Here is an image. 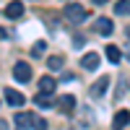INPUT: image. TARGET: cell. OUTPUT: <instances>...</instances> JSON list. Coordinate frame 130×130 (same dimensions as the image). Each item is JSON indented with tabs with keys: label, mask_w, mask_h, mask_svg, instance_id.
Here are the masks:
<instances>
[{
	"label": "cell",
	"mask_w": 130,
	"mask_h": 130,
	"mask_svg": "<svg viewBox=\"0 0 130 130\" xmlns=\"http://www.w3.org/2000/svg\"><path fill=\"white\" fill-rule=\"evenodd\" d=\"M13 122H16V127H37V130H44L47 127V122L42 120V117H37V115H31V112H16V117H13Z\"/></svg>",
	"instance_id": "6da1fadb"
},
{
	"label": "cell",
	"mask_w": 130,
	"mask_h": 130,
	"mask_svg": "<svg viewBox=\"0 0 130 130\" xmlns=\"http://www.w3.org/2000/svg\"><path fill=\"white\" fill-rule=\"evenodd\" d=\"M65 18L73 21V24H81V21L89 18V10L81 8L78 3H68V5H65Z\"/></svg>",
	"instance_id": "7a4b0ae2"
},
{
	"label": "cell",
	"mask_w": 130,
	"mask_h": 130,
	"mask_svg": "<svg viewBox=\"0 0 130 130\" xmlns=\"http://www.w3.org/2000/svg\"><path fill=\"white\" fill-rule=\"evenodd\" d=\"M31 75H34V68H31L29 62H16V65H13V78H16L18 83L31 81Z\"/></svg>",
	"instance_id": "3957f363"
},
{
	"label": "cell",
	"mask_w": 130,
	"mask_h": 130,
	"mask_svg": "<svg viewBox=\"0 0 130 130\" xmlns=\"http://www.w3.org/2000/svg\"><path fill=\"white\" fill-rule=\"evenodd\" d=\"M107 89H109V75H102V78L89 89V94H91V99H99V96L107 94Z\"/></svg>",
	"instance_id": "277c9868"
},
{
	"label": "cell",
	"mask_w": 130,
	"mask_h": 130,
	"mask_svg": "<svg viewBox=\"0 0 130 130\" xmlns=\"http://www.w3.org/2000/svg\"><path fill=\"white\" fill-rule=\"evenodd\" d=\"M57 109H60L62 115H73V112H75V96H73V94L60 96V99H57Z\"/></svg>",
	"instance_id": "5b68a950"
},
{
	"label": "cell",
	"mask_w": 130,
	"mask_h": 130,
	"mask_svg": "<svg viewBox=\"0 0 130 130\" xmlns=\"http://www.w3.org/2000/svg\"><path fill=\"white\" fill-rule=\"evenodd\" d=\"M96 31H99L102 37H109L112 31H115V24H112V18H107V16L96 18Z\"/></svg>",
	"instance_id": "8992f818"
},
{
	"label": "cell",
	"mask_w": 130,
	"mask_h": 130,
	"mask_svg": "<svg viewBox=\"0 0 130 130\" xmlns=\"http://www.w3.org/2000/svg\"><path fill=\"white\" fill-rule=\"evenodd\" d=\"M24 16V3H18V0H10L5 5V18H21Z\"/></svg>",
	"instance_id": "52a82bcc"
},
{
	"label": "cell",
	"mask_w": 130,
	"mask_h": 130,
	"mask_svg": "<svg viewBox=\"0 0 130 130\" xmlns=\"http://www.w3.org/2000/svg\"><path fill=\"white\" fill-rule=\"evenodd\" d=\"M99 62H102V57L96 55V52H86V55L81 57V65H83L86 70H96V68H99Z\"/></svg>",
	"instance_id": "ba28073f"
},
{
	"label": "cell",
	"mask_w": 130,
	"mask_h": 130,
	"mask_svg": "<svg viewBox=\"0 0 130 130\" xmlns=\"http://www.w3.org/2000/svg\"><path fill=\"white\" fill-rule=\"evenodd\" d=\"M55 89H57V81L52 75H42L39 78V91L42 94H55Z\"/></svg>",
	"instance_id": "9c48e42d"
},
{
	"label": "cell",
	"mask_w": 130,
	"mask_h": 130,
	"mask_svg": "<svg viewBox=\"0 0 130 130\" xmlns=\"http://www.w3.org/2000/svg\"><path fill=\"white\" fill-rule=\"evenodd\" d=\"M5 102L10 107H21V104H24V94L16 91V89H5Z\"/></svg>",
	"instance_id": "30bf717a"
},
{
	"label": "cell",
	"mask_w": 130,
	"mask_h": 130,
	"mask_svg": "<svg viewBox=\"0 0 130 130\" xmlns=\"http://www.w3.org/2000/svg\"><path fill=\"white\" fill-rule=\"evenodd\" d=\"M127 122H130V112H127V109H120V112L115 115V120H112L115 127H125Z\"/></svg>",
	"instance_id": "8fae6325"
},
{
	"label": "cell",
	"mask_w": 130,
	"mask_h": 130,
	"mask_svg": "<svg viewBox=\"0 0 130 130\" xmlns=\"http://www.w3.org/2000/svg\"><path fill=\"white\" fill-rule=\"evenodd\" d=\"M120 57H122V52H120V50H117L115 44H107V60L117 65V62H120Z\"/></svg>",
	"instance_id": "7c38bea8"
},
{
	"label": "cell",
	"mask_w": 130,
	"mask_h": 130,
	"mask_svg": "<svg viewBox=\"0 0 130 130\" xmlns=\"http://www.w3.org/2000/svg\"><path fill=\"white\" fill-rule=\"evenodd\" d=\"M115 13L117 16H130V0H117L115 3Z\"/></svg>",
	"instance_id": "4fadbf2b"
},
{
	"label": "cell",
	"mask_w": 130,
	"mask_h": 130,
	"mask_svg": "<svg viewBox=\"0 0 130 130\" xmlns=\"http://www.w3.org/2000/svg\"><path fill=\"white\" fill-rule=\"evenodd\" d=\"M34 102H37L39 107H52V94H42V91H39V94L34 96Z\"/></svg>",
	"instance_id": "5bb4252c"
},
{
	"label": "cell",
	"mask_w": 130,
	"mask_h": 130,
	"mask_svg": "<svg viewBox=\"0 0 130 130\" xmlns=\"http://www.w3.org/2000/svg\"><path fill=\"white\" fill-rule=\"evenodd\" d=\"M47 68H50V70H62V57H60V55L47 57Z\"/></svg>",
	"instance_id": "9a60e30c"
},
{
	"label": "cell",
	"mask_w": 130,
	"mask_h": 130,
	"mask_svg": "<svg viewBox=\"0 0 130 130\" xmlns=\"http://www.w3.org/2000/svg\"><path fill=\"white\" fill-rule=\"evenodd\" d=\"M42 52H44V42H37V47H34V52H31V55H34V57H39Z\"/></svg>",
	"instance_id": "2e32d148"
},
{
	"label": "cell",
	"mask_w": 130,
	"mask_h": 130,
	"mask_svg": "<svg viewBox=\"0 0 130 130\" xmlns=\"http://www.w3.org/2000/svg\"><path fill=\"white\" fill-rule=\"evenodd\" d=\"M94 5H104V3H109V0H91Z\"/></svg>",
	"instance_id": "e0dca14e"
},
{
	"label": "cell",
	"mask_w": 130,
	"mask_h": 130,
	"mask_svg": "<svg viewBox=\"0 0 130 130\" xmlns=\"http://www.w3.org/2000/svg\"><path fill=\"white\" fill-rule=\"evenodd\" d=\"M5 37H8V31H5L3 26H0V39H5Z\"/></svg>",
	"instance_id": "ac0fdd59"
},
{
	"label": "cell",
	"mask_w": 130,
	"mask_h": 130,
	"mask_svg": "<svg viewBox=\"0 0 130 130\" xmlns=\"http://www.w3.org/2000/svg\"><path fill=\"white\" fill-rule=\"evenodd\" d=\"M5 127H8V125H5V120H0V130H5Z\"/></svg>",
	"instance_id": "d6986e66"
},
{
	"label": "cell",
	"mask_w": 130,
	"mask_h": 130,
	"mask_svg": "<svg viewBox=\"0 0 130 130\" xmlns=\"http://www.w3.org/2000/svg\"><path fill=\"white\" fill-rule=\"evenodd\" d=\"M127 37H130V26H127Z\"/></svg>",
	"instance_id": "ffe728a7"
}]
</instances>
